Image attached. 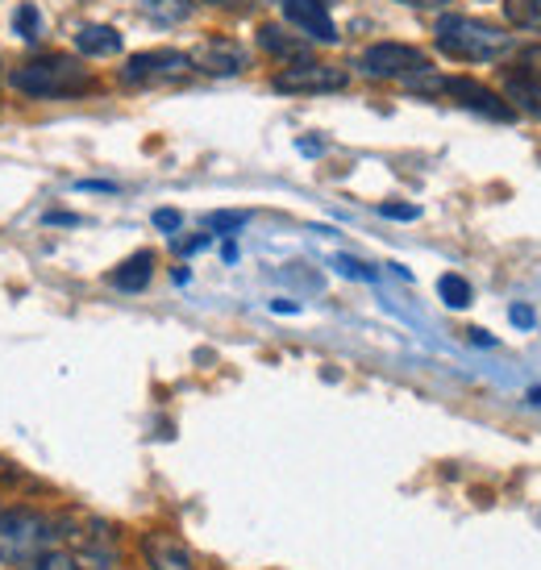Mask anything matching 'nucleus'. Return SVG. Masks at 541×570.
<instances>
[{"label": "nucleus", "instance_id": "nucleus-1", "mask_svg": "<svg viewBox=\"0 0 541 570\" xmlns=\"http://www.w3.org/2000/svg\"><path fill=\"white\" fill-rule=\"evenodd\" d=\"M13 92L33 96V100H67V96H80L92 88V71L80 67V59L71 55H42L9 71Z\"/></svg>", "mask_w": 541, "mask_h": 570}, {"label": "nucleus", "instance_id": "nucleus-2", "mask_svg": "<svg viewBox=\"0 0 541 570\" xmlns=\"http://www.w3.org/2000/svg\"><path fill=\"white\" fill-rule=\"evenodd\" d=\"M433 38H437V50L450 55V59H459V63H492V59H504L512 50V33L459 13L442 17Z\"/></svg>", "mask_w": 541, "mask_h": 570}, {"label": "nucleus", "instance_id": "nucleus-3", "mask_svg": "<svg viewBox=\"0 0 541 570\" xmlns=\"http://www.w3.org/2000/svg\"><path fill=\"white\" fill-rule=\"evenodd\" d=\"M59 538V524L47 512L33 508H0V562L4 567H21L33 554L50 550V541Z\"/></svg>", "mask_w": 541, "mask_h": 570}, {"label": "nucleus", "instance_id": "nucleus-4", "mask_svg": "<svg viewBox=\"0 0 541 570\" xmlns=\"http://www.w3.org/2000/svg\"><path fill=\"white\" fill-rule=\"evenodd\" d=\"M358 67L371 80H413V76H430L433 63L425 59V50L404 47V42H380L363 50Z\"/></svg>", "mask_w": 541, "mask_h": 570}, {"label": "nucleus", "instance_id": "nucleus-5", "mask_svg": "<svg viewBox=\"0 0 541 570\" xmlns=\"http://www.w3.org/2000/svg\"><path fill=\"white\" fill-rule=\"evenodd\" d=\"M191 71V55L184 50H146V55H134L121 67V83L129 88H142V83H171L179 76Z\"/></svg>", "mask_w": 541, "mask_h": 570}, {"label": "nucleus", "instance_id": "nucleus-6", "mask_svg": "<svg viewBox=\"0 0 541 570\" xmlns=\"http://www.w3.org/2000/svg\"><path fill=\"white\" fill-rule=\"evenodd\" d=\"M351 83L346 76V67H334V63H313V59H304L296 67H284L279 76H275V92H342Z\"/></svg>", "mask_w": 541, "mask_h": 570}, {"label": "nucleus", "instance_id": "nucleus-7", "mask_svg": "<svg viewBox=\"0 0 541 570\" xmlns=\"http://www.w3.org/2000/svg\"><path fill=\"white\" fill-rule=\"evenodd\" d=\"M416 88H430V92L454 96L462 109H475V112H483V117H492V121H512V117H517V109H512V105H504L492 88H483L479 80H421Z\"/></svg>", "mask_w": 541, "mask_h": 570}, {"label": "nucleus", "instance_id": "nucleus-8", "mask_svg": "<svg viewBox=\"0 0 541 570\" xmlns=\"http://www.w3.org/2000/svg\"><path fill=\"white\" fill-rule=\"evenodd\" d=\"M191 67H200L208 76H238L246 67V50L238 42H229V38H208V42L191 50Z\"/></svg>", "mask_w": 541, "mask_h": 570}, {"label": "nucleus", "instance_id": "nucleus-9", "mask_svg": "<svg viewBox=\"0 0 541 570\" xmlns=\"http://www.w3.org/2000/svg\"><path fill=\"white\" fill-rule=\"evenodd\" d=\"M284 17L313 42H337V26L321 0H284Z\"/></svg>", "mask_w": 541, "mask_h": 570}, {"label": "nucleus", "instance_id": "nucleus-10", "mask_svg": "<svg viewBox=\"0 0 541 570\" xmlns=\"http://www.w3.org/2000/svg\"><path fill=\"white\" fill-rule=\"evenodd\" d=\"M142 554L150 562V570H196L191 567L188 546L179 538H171V533H146Z\"/></svg>", "mask_w": 541, "mask_h": 570}, {"label": "nucleus", "instance_id": "nucleus-11", "mask_svg": "<svg viewBox=\"0 0 541 570\" xmlns=\"http://www.w3.org/2000/svg\"><path fill=\"white\" fill-rule=\"evenodd\" d=\"M504 92H509L512 109L529 112V117H538L541 121V80L538 76H529V71H504Z\"/></svg>", "mask_w": 541, "mask_h": 570}, {"label": "nucleus", "instance_id": "nucleus-12", "mask_svg": "<svg viewBox=\"0 0 541 570\" xmlns=\"http://www.w3.org/2000/svg\"><path fill=\"white\" fill-rule=\"evenodd\" d=\"M258 47L267 50L270 59H284V63H304L308 59V47H304L301 38L284 33L279 26H263L258 30Z\"/></svg>", "mask_w": 541, "mask_h": 570}, {"label": "nucleus", "instance_id": "nucleus-13", "mask_svg": "<svg viewBox=\"0 0 541 570\" xmlns=\"http://www.w3.org/2000/svg\"><path fill=\"white\" fill-rule=\"evenodd\" d=\"M150 271H155V254L138 250L134 258H126L121 267L112 271L109 279H112V287H121V292H142V287L150 284Z\"/></svg>", "mask_w": 541, "mask_h": 570}, {"label": "nucleus", "instance_id": "nucleus-14", "mask_svg": "<svg viewBox=\"0 0 541 570\" xmlns=\"http://www.w3.org/2000/svg\"><path fill=\"white\" fill-rule=\"evenodd\" d=\"M76 50H80V55H92V59L117 55V50H121V33L112 30V26H83V30L76 33Z\"/></svg>", "mask_w": 541, "mask_h": 570}, {"label": "nucleus", "instance_id": "nucleus-15", "mask_svg": "<svg viewBox=\"0 0 541 570\" xmlns=\"http://www.w3.org/2000/svg\"><path fill=\"white\" fill-rule=\"evenodd\" d=\"M142 13L159 26H179L191 17V0H142Z\"/></svg>", "mask_w": 541, "mask_h": 570}, {"label": "nucleus", "instance_id": "nucleus-16", "mask_svg": "<svg viewBox=\"0 0 541 570\" xmlns=\"http://www.w3.org/2000/svg\"><path fill=\"white\" fill-rule=\"evenodd\" d=\"M504 13L517 30L541 33V0H504Z\"/></svg>", "mask_w": 541, "mask_h": 570}, {"label": "nucleus", "instance_id": "nucleus-17", "mask_svg": "<svg viewBox=\"0 0 541 570\" xmlns=\"http://www.w3.org/2000/svg\"><path fill=\"white\" fill-rule=\"evenodd\" d=\"M437 296H442L450 308H466V304H471V284L459 279V275H442V279H437Z\"/></svg>", "mask_w": 541, "mask_h": 570}, {"label": "nucleus", "instance_id": "nucleus-18", "mask_svg": "<svg viewBox=\"0 0 541 570\" xmlns=\"http://www.w3.org/2000/svg\"><path fill=\"white\" fill-rule=\"evenodd\" d=\"M21 570H80V567H76V558L67 554V550H42L30 562H21Z\"/></svg>", "mask_w": 541, "mask_h": 570}, {"label": "nucleus", "instance_id": "nucleus-19", "mask_svg": "<svg viewBox=\"0 0 541 570\" xmlns=\"http://www.w3.org/2000/svg\"><path fill=\"white\" fill-rule=\"evenodd\" d=\"M13 33H21L26 42H33V38L42 33V17H38V9H33L30 0H26V4H17V13H13Z\"/></svg>", "mask_w": 541, "mask_h": 570}, {"label": "nucleus", "instance_id": "nucleus-20", "mask_svg": "<svg viewBox=\"0 0 541 570\" xmlns=\"http://www.w3.org/2000/svg\"><path fill=\"white\" fill-rule=\"evenodd\" d=\"M334 263H337V271H342V275H351V279H375V271H366L358 258H346V254H337Z\"/></svg>", "mask_w": 541, "mask_h": 570}, {"label": "nucleus", "instance_id": "nucleus-21", "mask_svg": "<svg viewBox=\"0 0 541 570\" xmlns=\"http://www.w3.org/2000/svg\"><path fill=\"white\" fill-rule=\"evenodd\" d=\"M517 67L541 80V47H525V50H521V63H517Z\"/></svg>", "mask_w": 541, "mask_h": 570}, {"label": "nucleus", "instance_id": "nucleus-22", "mask_svg": "<svg viewBox=\"0 0 541 570\" xmlns=\"http://www.w3.org/2000/svg\"><path fill=\"white\" fill-rule=\"evenodd\" d=\"M208 225L213 229H238V225H246V213H217V217H208Z\"/></svg>", "mask_w": 541, "mask_h": 570}, {"label": "nucleus", "instance_id": "nucleus-23", "mask_svg": "<svg viewBox=\"0 0 541 570\" xmlns=\"http://www.w3.org/2000/svg\"><path fill=\"white\" fill-rule=\"evenodd\" d=\"M380 213L383 217H396V222H416L421 217V208H409V205H383Z\"/></svg>", "mask_w": 541, "mask_h": 570}, {"label": "nucleus", "instance_id": "nucleus-24", "mask_svg": "<svg viewBox=\"0 0 541 570\" xmlns=\"http://www.w3.org/2000/svg\"><path fill=\"white\" fill-rule=\"evenodd\" d=\"M509 317H512V325H521V330H533V308H529V304H512Z\"/></svg>", "mask_w": 541, "mask_h": 570}, {"label": "nucleus", "instance_id": "nucleus-25", "mask_svg": "<svg viewBox=\"0 0 541 570\" xmlns=\"http://www.w3.org/2000/svg\"><path fill=\"white\" fill-rule=\"evenodd\" d=\"M155 225H159V229H179V213L176 208H159V213H155Z\"/></svg>", "mask_w": 541, "mask_h": 570}, {"label": "nucleus", "instance_id": "nucleus-26", "mask_svg": "<svg viewBox=\"0 0 541 570\" xmlns=\"http://www.w3.org/2000/svg\"><path fill=\"white\" fill-rule=\"evenodd\" d=\"M217 9H258V4H270V0H208Z\"/></svg>", "mask_w": 541, "mask_h": 570}, {"label": "nucleus", "instance_id": "nucleus-27", "mask_svg": "<svg viewBox=\"0 0 541 570\" xmlns=\"http://www.w3.org/2000/svg\"><path fill=\"white\" fill-rule=\"evenodd\" d=\"M205 246H208V238H191V242H184L179 250H184V254H196V250H205Z\"/></svg>", "mask_w": 541, "mask_h": 570}, {"label": "nucleus", "instance_id": "nucleus-28", "mask_svg": "<svg viewBox=\"0 0 541 570\" xmlns=\"http://www.w3.org/2000/svg\"><path fill=\"white\" fill-rule=\"evenodd\" d=\"M400 4H413V9H437V4H446V0H400Z\"/></svg>", "mask_w": 541, "mask_h": 570}, {"label": "nucleus", "instance_id": "nucleus-29", "mask_svg": "<svg viewBox=\"0 0 541 570\" xmlns=\"http://www.w3.org/2000/svg\"><path fill=\"white\" fill-rule=\"evenodd\" d=\"M471 333H475V337H471L475 346H495V337H488V333H483V330H471Z\"/></svg>", "mask_w": 541, "mask_h": 570}, {"label": "nucleus", "instance_id": "nucleus-30", "mask_svg": "<svg viewBox=\"0 0 541 570\" xmlns=\"http://www.w3.org/2000/svg\"><path fill=\"white\" fill-rule=\"evenodd\" d=\"M529 404H538V409H541V387H529Z\"/></svg>", "mask_w": 541, "mask_h": 570}, {"label": "nucleus", "instance_id": "nucleus-31", "mask_svg": "<svg viewBox=\"0 0 541 570\" xmlns=\"http://www.w3.org/2000/svg\"><path fill=\"white\" fill-rule=\"evenodd\" d=\"M321 4H334V0H321Z\"/></svg>", "mask_w": 541, "mask_h": 570}]
</instances>
